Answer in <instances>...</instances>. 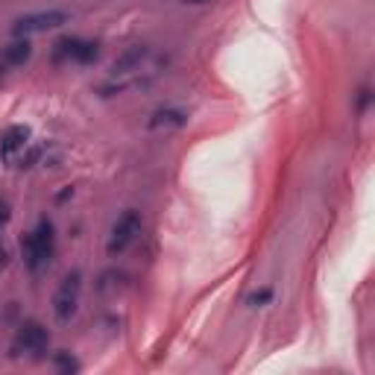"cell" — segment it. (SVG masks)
Returning <instances> with one entry per match:
<instances>
[{
  "label": "cell",
  "mask_w": 375,
  "mask_h": 375,
  "mask_svg": "<svg viewBox=\"0 0 375 375\" xmlns=\"http://www.w3.org/2000/svg\"><path fill=\"white\" fill-rule=\"evenodd\" d=\"M56 364H59V369H65V372H76V369H80V364H76L73 358H68V355H56Z\"/></svg>",
  "instance_id": "7c38bea8"
},
{
  "label": "cell",
  "mask_w": 375,
  "mask_h": 375,
  "mask_svg": "<svg viewBox=\"0 0 375 375\" xmlns=\"http://www.w3.org/2000/svg\"><path fill=\"white\" fill-rule=\"evenodd\" d=\"M270 299H273V290L264 287V290H258V293H252V296H249V305H252V308H261V305H267Z\"/></svg>",
  "instance_id": "8fae6325"
},
{
  "label": "cell",
  "mask_w": 375,
  "mask_h": 375,
  "mask_svg": "<svg viewBox=\"0 0 375 375\" xmlns=\"http://www.w3.org/2000/svg\"><path fill=\"white\" fill-rule=\"evenodd\" d=\"M367 103H369V88H361V94H358V109L364 112V109H367Z\"/></svg>",
  "instance_id": "4fadbf2b"
},
{
  "label": "cell",
  "mask_w": 375,
  "mask_h": 375,
  "mask_svg": "<svg viewBox=\"0 0 375 375\" xmlns=\"http://www.w3.org/2000/svg\"><path fill=\"white\" fill-rule=\"evenodd\" d=\"M30 144V126H9L0 135V155H12Z\"/></svg>",
  "instance_id": "9c48e42d"
},
{
  "label": "cell",
  "mask_w": 375,
  "mask_h": 375,
  "mask_svg": "<svg viewBox=\"0 0 375 375\" xmlns=\"http://www.w3.org/2000/svg\"><path fill=\"white\" fill-rule=\"evenodd\" d=\"M30 56H32V44L27 42V38H18V42L4 47V53H0V62L9 65V68H18V65L30 62Z\"/></svg>",
  "instance_id": "30bf717a"
},
{
  "label": "cell",
  "mask_w": 375,
  "mask_h": 375,
  "mask_svg": "<svg viewBox=\"0 0 375 375\" xmlns=\"http://www.w3.org/2000/svg\"><path fill=\"white\" fill-rule=\"evenodd\" d=\"M24 261L30 267V273H38L42 267H47L53 261V255H56V229L53 223L47 220H38V226L24 238Z\"/></svg>",
  "instance_id": "6da1fadb"
},
{
  "label": "cell",
  "mask_w": 375,
  "mask_h": 375,
  "mask_svg": "<svg viewBox=\"0 0 375 375\" xmlns=\"http://www.w3.org/2000/svg\"><path fill=\"white\" fill-rule=\"evenodd\" d=\"M138 232H141V214H138L135 208H129V211H124L121 217H117L114 226H112V234H109V244H106L112 258L114 255H124L135 244Z\"/></svg>",
  "instance_id": "3957f363"
},
{
  "label": "cell",
  "mask_w": 375,
  "mask_h": 375,
  "mask_svg": "<svg viewBox=\"0 0 375 375\" xmlns=\"http://www.w3.org/2000/svg\"><path fill=\"white\" fill-rule=\"evenodd\" d=\"M9 223V203H0V226Z\"/></svg>",
  "instance_id": "5bb4252c"
},
{
  "label": "cell",
  "mask_w": 375,
  "mask_h": 375,
  "mask_svg": "<svg viewBox=\"0 0 375 375\" xmlns=\"http://www.w3.org/2000/svg\"><path fill=\"white\" fill-rule=\"evenodd\" d=\"M47 343H50L47 328L35 320H27L15 334V352H21V355H42Z\"/></svg>",
  "instance_id": "5b68a950"
},
{
  "label": "cell",
  "mask_w": 375,
  "mask_h": 375,
  "mask_svg": "<svg viewBox=\"0 0 375 375\" xmlns=\"http://www.w3.org/2000/svg\"><path fill=\"white\" fill-rule=\"evenodd\" d=\"M150 53H153V50H150L147 44H135V47L124 50V53L112 62L109 76H112V80H117V76H129V73H135V71H141V65L150 59Z\"/></svg>",
  "instance_id": "52a82bcc"
},
{
  "label": "cell",
  "mask_w": 375,
  "mask_h": 375,
  "mask_svg": "<svg viewBox=\"0 0 375 375\" xmlns=\"http://www.w3.org/2000/svg\"><path fill=\"white\" fill-rule=\"evenodd\" d=\"M68 12L65 9H47V12H30V15H21L18 21L12 24V32L18 38H27V35H38V32H47V30H56L68 24Z\"/></svg>",
  "instance_id": "277c9868"
},
{
  "label": "cell",
  "mask_w": 375,
  "mask_h": 375,
  "mask_svg": "<svg viewBox=\"0 0 375 375\" xmlns=\"http://www.w3.org/2000/svg\"><path fill=\"white\" fill-rule=\"evenodd\" d=\"M100 56L97 42H83V38H62L56 42V59H71V62H94Z\"/></svg>",
  "instance_id": "8992f818"
},
{
  "label": "cell",
  "mask_w": 375,
  "mask_h": 375,
  "mask_svg": "<svg viewBox=\"0 0 375 375\" xmlns=\"http://www.w3.org/2000/svg\"><path fill=\"white\" fill-rule=\"evenodd\" d=\"M188 124V114L182 109H159V112H153L150 114V129L155 132H162V129H179Z\"/></svg>",
  "instance_id": "ba28073f"
},
{
  "label": "cell",
  "mask_w": 375,
  "mask_h": 375,
  "mask_svg": "<svg viewBox=\"0 0 375 375\" xmlns=\"http://www.w3.org/2000/svg\"><path fill=\"white\" fill-rule=\"evenodd\" d=\"M80 293H83V273L71 270L65 279L59 282L56 296H53V317L59 323H71L73 320L76 305H80Z\"/></svg>",
  "instance_id": "7a4b0ae2"
},
{
  "label": "cell",
  "mask_w": 375,
  "mask_h": 375,
  "mask_svg": "<svg viewBox=\"0 0 375 375\" xmlns=\"http://www.w3.org/2000/svg\"><path fill=\"white\" fill-rule=\"evenodd\" d=\"M185 4H206V0H185Z\"/></svg>",
  "instance_id": "9a60e30c"
}]
</instances>
